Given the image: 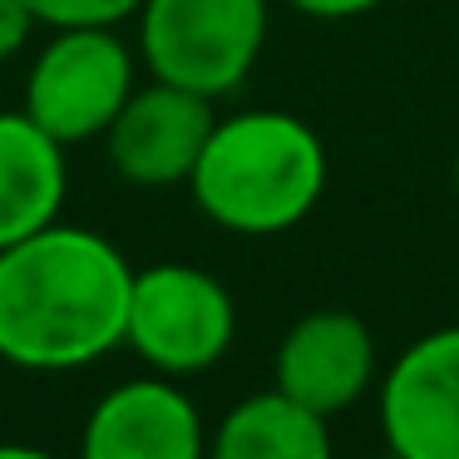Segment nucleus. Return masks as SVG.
<instances>
[{
  "mask_svg": "<svg viewBox=\"0 0 459 459\" xmlns=\"http://www.w3.org/2000/svg\"><path fill=\"white\" fill-rule=\"evenodd\" d=\"M134 267L104 232L50 228L0 252V360L15 370H80L124 346Z\"/></svg>",
  "mask_w": 459,
  "mask_h": 459,
  "instance_id": "obj_1",
  "label": "nucleus"
},
{
  "mask_svg": "<svg viewBox=\"0 0 459 459\" xmlns=\"http://www.w3.org/2000/svg\"><path fill=\"white\" fill-rule=\"evenodd\" d=\"M203 218L242 238H272L307 218L326 193V143L287 109L218 119L188 178Z\"/></svg>",
  "mask_w": 459,
  "mask_h": 459,
  "instance_id": "obj_2",
  "label": "nucleus"
},
{
  "mask_svg": "<svg viewBox=\"0 0 459 459\" xmlns=\"http://www.w3.org/2000/svg\"><path fill=\"white\" fill-rule=\"evenodd\" d=\"M267 40V0H143L139 55L153 80L222 100L252 74Z\"/></svg>",
  "mask_w": 459,
  "mask_h": 459,
  "instance_id": "obj_3",
  "label": "nucleus"
},
{
  "mask_svg": "<svg viewBox=\"0 0 459 459\" xmlns=\"http://www.w3.org/2000/svg\"><path fill=\"white\" fill-rule=\"evenodd\" d=\"M232 336H238V307L212 272L188 262L134 272L124 346L139 351L159 376H203L228 356Z\"/></svg>",
  "mask_w": 459,
  "mask_h": 459,
  "instance_id": "obj_4",
  "label": "nucleus"
},
{
  "mask_svg": "<svg viewBox=\"0 0 459 459\" xmlns=\"http://www.w3.org/2000/svg\"><path fill=\"white\" fill-rule=\"evenodd\" d=\"M134 90V55L114 30H55V40L30 65L25 114L70 149L104 139Z\"/></svg>",
  "mask_w": 459,
  "mask_h": 459,
  "instance_id": "obj_5",
  "label": "nucleus"
},
{
  "mask_svg": "<svg viewBox=\"0 0 459 459\" xmlns=\"http://www.w3.org/2000/svg\"><path fill=\"white\" fill-rule=\"evenodd\" d=\"M380 435L395 459H459V326L395 356L380 380Z\"/></svg>",
  "mask_w": 459,
  "mask_h": 459,
  "instance_id": "obj_6",
  "label": "nucleus"
},
{
  "mask_svg": "<svg viewBox=\"0 0 459 459\" xmlns=\"http://www.w3.org/2000/svg\"><path fill=\"white\" fill-rule=\"evenodd\" d=\"M80 459H208V429L188 390L153 370L94 400Z\"/></svg>",
  "mask_w": 459,
  "mask_h": 459,
  "instance_id": "obj_7",
  "label": "nucleus"
},
{
  "mask_svg": "<svg viewBox=\"0 0 459 459\" xmlns=\"http://www.w3.org/2000/svg\"><path fill=\"white\" fill-rule=\"evenodd\" d=\"M212 100L178 84H143L129 94L119 119L109 124V163L134 188H173L188 183L198 169V153L212 134Z\"/></svg>",
  "mask_w": 459,
  "mask_h": 459,
  "instance_id": "obj_8",
  "label": "nucleus"
},
{
  "mask_svg": "<svg viewBox=\"0 0 459 459\" xmlns=\"http://www.w3.org/2000/svg\"><path fill=\"white\" fill-rule=\"evenodd\" d=\"M277 390L297 405L316 410V415H341L351 410L376 380V341L370 326L356 311H307L301 321H291L287 336L272 360Z\"/></svg>",
  "mask_w": 459,
  "mask_h": 459,
  "instance_id": "obj_9",
  "label": "nucleus"
},
{
  "mask_svg": "<svg viewBox=\"0 0 459 459\" xmlns=\"http://www.w3.org/2000/svg\"><path fill=\"white\" fill-rule=\"evenodd\" d=\"M70 169L65 143L50 139L25 109L0 114V252L60 222Z\"/></svg>",
  "mask_w": 459,
  "mask_h": 459,
  "instance_id": "obj_10",
  "label": "nucleus"
},
{
  "mask_svg": "<svg viewBox=\"0 0 459 459\" xmlns=\"http://www.w3.org/2000/svg\"><path fill=\"white\" fill-rule=\"evenodd\" d=\"M208 459H336L326 415L287 400L277 385L247 395L222 415Z\"/></svg>",
  "mask_w": 459,
  "mask_h": 459,
  "instance_id": "obj_11",
  "label": "nucleus"
},
{
  "mask_svg": "<svg viewBox=\"0 0 459 459\" xmlns=\"http://www.w3.org/2000/svg\"><path fill=\"white\" fill-rule=\"evenodd\" d=\"M139 5L143 0H30L35 21L50 25V30H84V25L114 30L129 15H139Z\"/></svg>",
  "mask_w": 459,
  "mask_h": 459,
  "instance_id": "obj_12",
  "label": "nucleus"
},
{
  "mask_svg": "<svg viewBox=\"0 0 459 459\" xmlns=\"http://www.w3.org/2000/svg\"><path fill=\"white\" fill-rule=\"evenodd\" d=\"M35 11L30 0H0V65L15 60V55L30 45V30H35Z\"/></svg>",
  "mask_w": 459,
  "mask_h": 459,
  "instance_id": "obj_13",
  "label": "nucleus"
},
{
  "mask_svg": "<svg viewBox=\"0 0 459 459\" xmlns=\"http://www.w3.org/2000/svg\"><path fill=\"white\" fill-rule=\"evenodd\" d=\"M301 15H311V21H351V15H366L376 11L380 0H291Z\"/></svg>",
  "mask_w": 459,
  "mask_h": 459,
  "instance_id": "obj_14",
  "label": "nucleus"
},
{
  "mask_svg": "<svg viewBox=\"0 0 459 459\" xmlns=\"http://www.w3.org/2000/svg\"><path fill=\"white\" fill-rule=\"evenodd\" d=\"M0 459H60L40 445H25V439H0Z\"/></svg>",
  "mask_w": 459,
  "mask_h": 459,
  "instance_id": "obj_15",
  "label": "nucleus"
},
{
  "mask_svg": "<svg viewBox=\"0 0 459 459\" xmlns=\"http://www.w3.org/2000/svg\"><path fill=\"white\" fill-rule=\"evenodd\" d=\"M455 188H459V153H455Z\"/></svg>",
  "mask_w": 459,
  "mask_h": 459,
  "instance_id": "obj_16",
  "label": "nucleus"
},
{
  "mask_svg": "<svg viewBox=\"0 0 459 459\" xmlns=\"http://www.w3.org/2000/svg\"><path fill=\"white\" fill-rule=\"evenodd\" d=\"M390 459H395V455H390Z\"/></svg>",
  "mask_w": 459,
  "mask_h": 459,
  "instance_id": "obj_17",
  "label": "nucleus"
}]
</instances>
